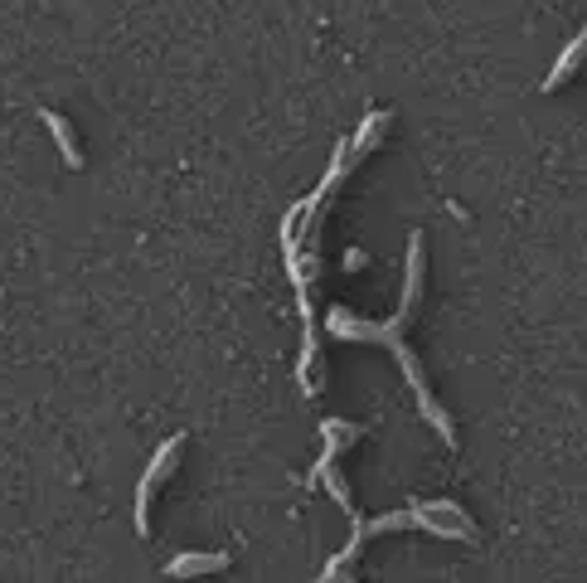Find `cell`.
Listing matches in <instances>:
<instances>
[{
  "instance_id": "6",
  "label": "cell",
  "mask_w": 587,
  "mask_h": 583,
  "mask_svg": "<svg viewBox=\"0 0 587 583\" xmlns=\"http://www.w3.org/2000/svg\"><path fill=\"white\" fill-rule=\"evenodd\" d=\"M40 121L49 131H54V141H58V151H64V166H73L78 170L83 166V151H78V141H73V127L58 113H49V107H40Z\"/></svg>"
},
{
  "instance_id": "1",
  "label": "cell",
  "mask_w": 587,
  "mask_h": 583,
  "mask_svg": "<svg viewBox=\"0 0 587 583\" xmlns=\"http://www.w3.org/2000/svg\"><path fill=\"white\" fill-rule=\"evenodd\" d=\"M418 292H423V234H418V229H413V239H408V277H403V307L394 311V321H360V316H345V311L335 307V311L325 316V326H330V336H340V340H384V346L398 356L403 374H408V384H413V394H418L423 418L433 423L442 443H457V433H451L447 409L433 399V389H427L423 370H418V360H413V350L403 346V331H408L413 307H418Z\"/></svg>"
},
{
  "instance_id": "4",
  "label": "cell",
  "mask_w": 587,
  "mask_h": 583,
  "mask_svg": "<svg viewBox=\"0 0 587 583\" xmlns=\"http://www.w3.org/2000/svg\"><path fill=\"white\" fill-rule=\"evenodd\" d=\"M234 564L228 554H175L166 564V574L170 579H190V574H224V569Z\"/></svg>"
},
{
  "instance_id": "3",
  "label": "cell",
  "mask_w": 587,
  "mask_h": 583,
  "mask_svg": "<svg viewBox=\"0 0 587 583\" xmlns=\"http://www.w3.org/2000/svg\"><path fill=\"white\" fill-rule=\"evenodd\" d=\"M180 447H185V433L166 437V443L156 447V457H151V467H146L141 486H137V530H141V540H146V534H151V496H156V486H161V481L170 477V467H175Z\"/></svg>"
},
{
  "instance_id": "2",
  "label": "cell",
  "mask_w": 587,
  "mask_h": 583,
  "mask_svg": "<svg viewBox=\"0 0 587 583\" xmlns=\"http://www.w3.org/2000/svg\"><path fill=\"white\" fill-rule=\"evenodd\" d=\"M408 516L413 530H427L437 540H481V530L471 526V516L457 501H418V496H408Z\"/></svg>"
},
{
  "instance_id": "5",
  "label": "cell",
  "mask_w": 587,
  "mask_h": 583,
  "mask_svg": "<svg viewBox=\"0 0 587 583\" xmlns=\"http://www.w3.org/2000/svg\"><path fill=\"white\" fill-rule=\"evenodd\" d=\"M583 49H587V34H573L568 40V49L558 54V64H554V73L544 78V93H554V88H564V83L573 78V68L583 64Z\"/></svg>"
},
{
  "instance_id": "7",
  "label": "cell",
  "mask_w": 587,
  "mask_h": 583,
  "mask_svg": "<svg viewBox=\"0 0 587 583\" xmlns=\"http://www.w3.org/2000/svg\"><path fill=\"white\" fill-rule=\"evenodd\" d=\"M364 263H370V253H364V248H345V267H350V273H360Z\"/></svg>"
}]
</instances>
